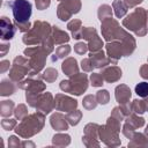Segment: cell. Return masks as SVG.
<instances>
[{
  "label": "cell",
  "instance_id": "1",
  "mask_svg": "<svg viewBox=\"0 0 148 148\" xmlns=\"http://www.w3.org/2000/svg\"><path fill=\"white\" fill-rule=\"evenodd\" d=\"M54 51V42L52 37H49L45 42L37 46H29L23 51V54L29 58L30 65V73L29 76L34 77L35 75L39 74L40 71L45 66L46 57L50 56Z\"/></svg>",
  "mask_w": 148,
  "mask_h": 148
},
{
  "label": "cell",
  "instance_id": "2",
  "mask_svg": "<svg viewBox=\"0 0 148 148\" xmlns=\"http://www.w3.org/2000/svg\"><path fill=\"white\" fill-rule=\"evenodd\" d=\"M6 5L12 9L13 16H14V23L16 28L25 34L30 30L31 24L29 22V18L32 14V6L28 0H14L8 1Z\"/></svg>",
  "mask_w": 148,
  "mask_h": 148
},
{
  "label": "cell",
  "instance_id": "3",
  "mask_svg": "<svg viewBox=\"0 0 148 148\" xmlns=\"http://www.w3.org/2000/svg\"><path fill=\"white\" fill-rule=\"evenodd\" d=\"M44 124H45V113L37 111L23 118L20 121V124L16 125L14 131L20 138L30 139L43 130Z\"/></svg>",
  "mask_w": 148,
  "mask_h": 148
},
{
  "label": "cell",
  "instance_id": "4",
  "mask_svg": "<svg viewBox=\"0 0 148 148\" xmlns=\"http://www.w3.org/2000/svg\"><path fill=\"white\" fill-rule=\"evenodd\" d=\"M123 27L132 31L134 35L142 37L148 32V16L147 10L142 7L135 8L132 13L126 15L123 20Z\"/></svg>",
  "mask_w": 148,
  "mask_h": 148
},
{
  "label": "cell",
  "instance_id": "5",
  "mask_svg": "<svg viewBox=\"0 0 148 148\" xmlns=\"http://www.w3.org/2000/svg\"><path fill=\"white\" fill-rule=\"evenodd\" d=\"M135 49H136V42L134 37H131L125 40L108 42L105 45L106 56L110 58L112 65H117L120 58L131 56L135 51Z\"/></svg>",
  "mask_w": 148,
  "mask_h": 148
},
{
  "label": "cell",
  "instance_id": "6",
  "mask_svg": "<svg viewBox=\"0 0 148 148\" xmlns=\"http://www.w3.org/2000/svg\"><path fill=\"white\" fill-rule=\"evenodd\" d=\"M51 34H52V25L46 21L37 20L34 22L30 30L23 35L22 42L28 46L39 45L43 42H45L49 37H51Z\"/></svg>",
  "mask_w": 148,
  "mask_h": 148
},
{
  "label": "cell",
  "instance_id": "7",
  "mask_svg": "<svg viewBox=\"0 0 148 148\" xmlns=\"http://www.w3.org/2000/svg\"><path fill=\"white\" fill-rule=\"evenodd\" d=\"M101 30H102V37L106 40V43L114 40H125L133 37L130 32H127L124 28L120 27L117 20L112 17L105 18L101 22Z\"/></svg>",
  "mask_w": 148,
  "mask_h": 148
},
{
  "label": "cell",
  "instance_id": "8",
  "mask_svg": "<svg viewBox=\"0 0 148 148\" xmlns=\"http://www.w3.org/2000/svg\"><path fill=\"white\" fill-rule=\"evenodd\" d=\"M89 86V80L87 74L83 73H76L72 76H68L67 80H62L59 83V88L64 92H68L71 95L80 96L82 95Z\"/></svg>",
  "mask_w": 148,
  "mask_h": 148
},
{
  "label": "cell",
  "instance_id": "9",
  "mask_svg": "<svg viewBox=\"0 0 148 148\" xmlns=\"http://www.w3.org/2000/svg\"><path fill=\"white\" fill-rule=\"evenodd\" d=\"M30 73V65H29V58L23 56H17L13 60V65L9 69V79L14 82L18 83L25 76H29Z\"/></svg>",
  "mask_w": 148,
  "mask_h": 148
},
{
  "label": "cell",
  "instance_id": "10",
  "mask_svg": "<svg viewBox=\"0 0 148 148\" xmlns=\"http://www.w3.org/2000/svg\"><path fill=\"white\" fill-rule=\"evenodd\" d=\"M81 7L82 3L80 0H60L57 7V16L60 21H68L80 12Z\"/></svg>",
  "mask_w": 148,
  "mask_h": 148
},
{
  "label": "cell",
  "instance_id": "11",
  "mask_svg": "<svg viewBox=\"0 0 148 148\" xmlns=\"http://www.w3.org/2000/svg\"><path fill=\"white\" fill-rule=\"evenodd\" d=\"M17 87L20 89L25 90V97L37 96V95L44 92V90L46 89V84L40 80V77L34 79L31 76H28V77L23 79L22 81H20L17 83Z\"/></svg>",
  "mask_w": 148,
  "mask_h": 148
},
{
  "label": "cell",
  "instance_id": "12",
  "mask_svg": "<svg viewBox=\"0 0 148 148\" xmlns=\"http://www.w3.org/2000/svg\"><path fill=\"white\" fill-rule=\"evenodd\" d=\"M131 96H132V91H131V89H130V87L127 84L121 83V84H118L116 87V89H114L116 101L119 104V106L123 109V111H124V113L126 116H128L132 112L131 103H130Z\"/></svg>",
  "mask_w": 148,
  "mask_h": 148
},
{
  "label": "cell",
  "instance_id": "13",
  "mask_svg": "<svg viewBox=\"0 0 148 148\" xmlns=\"http://www.w3.org/2000/svg\"><path fill=\"white\" fill-rule=\"evenodd\" d=\"M119 133L117 130L110 127L109 125H99L98 130V138L99 141L103 142L108 147H118L121 145L119 139Z\"/></svg>",
  "mask_w": 148,
  "mask_h": 148
},
{
  "label": "cell",
  "instance_id": "14",
  "mask_svg": "<svg viewBox=\"0 0 148 148\" xmlns=\"http://www.w3.org/2000/svg\"><path fill=\"white\" fill-rule=\"evenodd\" d=\"M98 130L99 125L96 123H89L84 126L83 130V136H82V143L87 148H92V147H99V138H98Z\"/></svg>",
  "mask_w": 148,
  "mask_h": 148
},
{
  "label": "cell",
  "instance_id": "15",
  "mask_svg": "<svg viewBox=\"0 0 148 148\" xmlns=\"http://www.w3.org/2000/svg\"><path fill=\"white\" fill-rule=\"evenodd\" d=\"M77 108V101L65 94H57L54 96V109L61 112H71Z\"/></svg>",
  "mask_w": 148,
  "mask_h": 148
},
{
  "label": "cell",
  "instance_id": "16",
  "mask_svg": "<svg viewBox=\"0 0 148 148\" xmlns=\"http://www.w3.org/2000/svg\"><path fill=\"white\" fill-rule=\"evenodd\" d=\"M35 109L45 114L51 113V111L54 109V97L52 96V94L49 91L39 94L36 101Z\"/></svg>",
  "mask_w": 148,
  "mask_h": 148
},
{
  "label": "cell",
  "instance_id": "17",
  "mask_svg": "<svg viewBox=\"0 0 148 148\" xmlns=\"http://www.w3.org/2000/svg\"><path fill=\"white\" fill-rule=\"evenodd\" d=\"M16 25L7 16H1L0 18V31L2 40H10L16 32Z\"/></svg>",
  "mask_w": 148,
  "mask_h": 148
},
{
  "label": "cell",
  "instance_id": "18",
  "mask_svg": "<svg viewBox=\"0 0 148 148\" xmlns=\"http://www.w3.org/2000/svg\"><path fill=\"white\" fill-rule=\"evenodd\" d=\"M101 74H102L104 81L108 82V83L117 82V81H119V80L121 79V76H123V72H121L120 67L114 66V65H113V66H110V65H109V66L102 68V69H101Z\"/></svg>",
  "mask_w": 148,
  "mask_h": 148
},
{
  "label": "cell",
  "instance_id": "19",
  "mask_svg": "<svg viewBox=\"0 0 148 148\" xmlns=\"http://www.w3.org/2000/svg\"><path fill=\"white\" fill-rule=\"evenodd\" d=\"M89 58L94 65L95 68L97 69H102L109 65H112L110 58L106 56V52H104L103 50L96 51V52H90L89 53Z\"/></svg>",
  "mask_w": 148,
  "mask_h": 148
},
{
  "label": "cell",
  "instance_id": "20",
  "mask_svg": "<svg viewBox=\"0 0 148 148\" xmlns=\"http://www.w3.org/2000/svg\"><path fill=\"white\" fill-rule=\"evenodd\" d=\"M50 124L52 126V128L57 132H62L68 130L69 124L66 119V116H64L61 112H54L51 114L50 117Z\"/></svg>",
  "mask_w": 148,
  "mask_h": 148
},
{
  "label": "cell",
  "instance_id": "21",
  "mask_svg": "<svg viewBox=\"0 0 148 148\" xmlns=\"http://www.w3.org/2000/svg\"><path fill=\"white\" fill-rule=\"evenodd\" d=\"M61 69L65 73V75L67 76H72L76 73H79V65L75 58L73 57H67L66 59H64L62 64H61Z\"/></svg>",
  "mask_w": 148,
  "mask_h": 148
},
{
  "label": "cell",
  "instance_id": "22",
  "mask_svg": "<svg viewBox=\"0 0 148 148\" xmlns=\"http://www.w3.org/2000/svg\"><path fill=\"white\" fill-rule=\"evenodd\" d=\"M51 37L53 38V42H54V44H57V45L67 44V43L69 42V39H71L69 35H68L66 31L61 30V29H60L59 27H57V25H53V27H52Z\"/></svg>",
  "mask_w": 148,
  "mask_h": 148
},
{
  "label": "cell",
  "instance_id": "23",
  "mask_svg": "<svg viewBox=\"0 0 148 148\" xmlns=\"http://www.w3.org/2000/svg\"><path fill=\"white\" fill-rule=\"evenodd\" d=\"M15 83L16 82L10 80L9 77L8 79H2L1 83H0V95L2 97H7V96L13 95L16 91V88H17V86Z\"/></svg>",
  "mask_w": 148,
  "mask_h": 148
},
{
  "label": "cell",
  "instance_id": "24",
  "mask_svg": "<svg viewBox=\"0 0 148 148\" xmlns=\"http://www.w3.org/2000/svg\"><path fill=\"white\" fill-rule=\"evenodd\" d=\"M128 147H148V136L145 133L135 132L130 139Z\"/></svg>",
  "mask_w": 148,
  "mask_h": 148
},
{
  "label": "cell",
  "instance_id": "25",
  "mask_svg": "<svg viewBox=\"0 0 148 148\" xmlns=\"http://www.w3.org/2000/svg\"><path fill=\"white\" fill-rule=\"evenodd\" d=\"M67 29L72 32V37L74 39L81 38V31H82V22L79 18H73L67 23Z\"/></svg>",
  "mask_w": 148,
  "mask_h": 148
},
{
  "label": "cell",
  "instance_id": "26",
  "mask_svg": "<svg viewBox=\"0 0 148 148\" xmlns=\"http://www.w3.org/2000/svg\"><path fill=\"white\" fill-rule=\"evenodd\" d=\"M15 104L12 99H3L0 102V116L2 118L10 117L14 113Z\"/></svg>",
  "mask_w": 148,
  "mask_h": 148
},
{
  "label": "cell",
  "instance_id": "27",
  "mask_svg": "<svg viewBox=\"0 0 148 148\" xmlns=\"http://www.w3.org/2000/svg\"><path fill=\"white\" fill-rule=\"evenodd\" d=\"M125 121H126L127 124H130L132 127H134L135 130L143 127V126H145V123H146L143 117H141L140 114L134 113V112H131L128 116H126Z\"/></svg>",
  "mask_w": 148,
  "mask_h": 148
},
{
  "label": "cell",
  "instance_id": "28",
  "mask_svg": "<svg viewBox=\"0 0 148 148\" xmlns=\"http://www.w3.org/2000/svg\"><path fill=\"white\" fill-rule=\"evenodd\" d=\"M71 143V135L67 133H57L52 136V145L56 147H66Z\"/></svg>",
  "mask_w": 148,
  "mask_h": 148
},
{
  "label": "cell",
  "instance_id": "29",
  "mask_svg": "<svg viewBox=\"0 0 148 148\" xmlns=\"http://www.w3.org/2000/svg\"><path fill=\"white\" fill-rule=\"evenodd\" d=\"M112 9H113V13H114V15H116L117 18H123L127 14L128 7L125 5L124 1H121V0H114L112 2Z\"/></svg>",
  "mask_w": 148,
  "mask_h": 148
},
{
  "label": "cell",
  "instance_id": "30",
  "mask_svg": "<svg viewBox=\"0 0 148 148\" xmlns=\"http://www.w3.org/2000/svg\"><path fill=\"white\" fill-rule=\"evenodd\" d=\"M71 46L68 45V44H61L60 46H58L57 49H56V52H54V54L51 57V60L54 62V61H57V60H59V59H65L69 53H71Z\"/></svg>",
  "mask_w": 148,
  "mask_h": 148
},
{
  "label": "cell",
  "instance_id": "31",
  "mask_svg": "<svg viewBox=\"0 0 148 148\" xmlns=\"http://www.w3.org/2000/svg\"><path fill=\"white\" fill-rule=\"evenodd\" d=\"M112 14H113V9L110 5L108 3H103L98 7L97 9V17L99 18V21L102 22L103 20L105 18H109V17H112Z\"/></svg>",
  "mask_w": 148,
  "mask_h": 148
},
{
  "label": "cell",
  "instance_id": "32",
  "mask_svg": "<svg viewBox=\"0 0 148 148\" xmlns=\"http://www.w3.org/2000/svg\"><path fill=\"white\" fill-rule=\"evenodd\" d=\"M39 77L43 79L47 83H52L58 79V71L53 67H49V68L44 69V72L39 75Z\"/></svg>",
  "mask_w": 148,
  "mask_h": 148
},
{
  "label": "cell",
  "instance_id": "33",
  "mask_svg": "<svg viewBox=\"0 0 148 148\" xmlns=\"http://www.w3.org/2000/svg\"><path fill=\"white\" fill-rule=\"evenodd\" d=\"M88 50L89 52H96V51H99L103 49L104 46V43H103V39L97 35L95 36L94 38H91L90 40H88Z\"/></svg>",
  "mask_w": 148,
  "mask_h": 148
},
{
  "label": "cell",
  "instance_id": "34",
  "mask_svg": "<svg viewBox=\"0 0 148 148\" xmlns=\"http://www.w3.org/2000/svg\"><path fill=\"white\" fill-rule=\"evenodd\" d=\"M66 119H67V121H68V124L71 126H76L80 123V120L82 119V112L80 110L75 109V110H73L71 112H67Z\"/></svg>",
  "mask_w": 148,
  "mask_h": 148
},
{
  "label": "cell",
  "instance_id": "35",
  "mask_svg": "<svg viewBox=\"0 0 148 148\" xmlns=\"http://www.w3.org/2000/svg\"><path fill=\"white\" fill-rule=\"evenodd\" d=\"M97 99H96V96L95 95H87L83 97V101H82V105L86 110H94L96 106H97Z\"/></svg>",
  "mask_w": 148,
  "mask_h": 148
},
{
  "label": "cell",
  "instance_id": "36",
  "mask_svg": "<svg viewBox=\"0 0 148 148\" xmlns=\"http://www.w3.org/2000/svg\"><path fill=\"white\" fill-rule=\"evenodd\" d=\"M131 109L132 112L138 113V114H142L146 112V106H145V102L143 98L142 99H133V102L131 103Z\"/></svg>",
  "mask_w": 148,
  "mask_h": 148
},
{
  "label": "cell",
  "instance_id": "37",
  "mask_svg": "<svg viewBox=\"0 0 148 148\" xmlns=\"http://www.w3.org/2000/svg\"><path fill=\"white\" fill-rule=\"evenodd\" d=\"M96 99H97V103L98 104H102V105H105L110 102V94L106 89H101L96 92Z\"/></svg>",
  "mask_w": 148,
  "mask_h": 148
},
{
  "label": "cell",
  "instance_id": "38",
  "mask_svg": "<svg viewBox=\"0 0 148 148\" xmlns=\"http://www.w3.org/2000/svg\"><path fill=\"white\" fill-rule=\"evenodd\" d=\"M95 36H97V30L95 28H92V27H82L81 38H83L88 42L91 38H94Z\"/></svg>",
  "mask_w": 148,
  "mask_h": 148
},
{
  "label": "cell",
  "instance_id": "39",
  "mask_svg": "<svg viewBox=\"0 0 148 148\" xmlns=\"http://www.w3.org/2000/svg\"><path fill=\"white\" fill-rule=\"evenodd\" d=\"M14 116H15V118L18 119V120H22L23 118H25V117L28 116V108H27V105L23 104V103L18 104V105L15 108V110H14Z\"/></svg>",
  "mask_w": 148,
  "mask_h": 148
},
{
  "label": "cell",
  "instance_id": "40",
  "mask_svg": "<svg viewBox=\"0 0 148 148\" xmlns=\"http://www.w3.org/2000/svg\"><path fill=\"white\" fill-rule=\"evenodd\" d=\"M134 90H135V92H136V95H138L139 97H141V98L147 97V96H148V82L143 81V82L138 83V84L135 86Z\"/></svg>",
  "mask_w": 148,
  "mask_h": 148
},
{
  "label": "cell",
  "instance_id": "41",
  "mask_svg": "<svg viewBox=\"0 0 148 148\" xmlns=\"http://www.w3.org/2000/svg\"><path fill=\"white\" fill-rule=\"evenodd\" d=\"M16 120H17L16 118H15V119L9 118V117L3 118V119L1 120V127H2L5 131H12V130H15V127H16V125H17Z\"/></svg>",
  "mask_w": 148,
  "mask_h": 148
},
{
  "label": "cell",
  "instance_id": "42",
  "mask_svg": "<svg viewBox=\"0 0 148 148\" xmlns=\"http://www.w3.org/2000/svg\"><path fill=\"white\" fill-rule=\"evenodd\" d=\"M89 80H90V84L92 87H102L103 82H104V79H103L101 73H92V74H90Z\"/></svg>",
  "mask_w": 148,
  "mask_h": 148
},
{
  "label": "cell",
  "instance_id": "43",
  "mask_svg": "<svg viewBox=\"0 0 148 148\" xmlns=\"http://www.w3.org/2000/svg\"><path fill=\"white\" fill-rule=\"evenodd\" d=\"M111 116L114 117V118H117V119L120 120V121L125 120V118H126V114L124 113L123 109H121L119 105H118V106H114V108L112 109V111H111Z\"/></svg>",
  "mask_w": 148,
  "mask_h": 148
},
{
  "label": "cell",
  "instance_id": "44",
  "mask_svg": "<svg viewBox=\"0 0 148 148\" xmlns=\"http://www.w3.org/2000/svg\"><path fill=\"white\" fill-rule=\"evenodd\" d=\"M88 51H89L88 50V44H86L83 42H79V43H76L74 45V52L77 53V54H80V56L87 53Z\"/></svg>",
  "mask_w": 148,
  "mask_h": 148
},
{
  "label": "cell",
  "instance_id": "45",
  "mask_svg": "<svg viewBox=\"0 0 148 148\" xmlns=\"http://www.w3.org/2000/svg\"><path fill=\"white\" fill-rule=\"evenodd\" d=\"M121 132H123V134H124L127 139H131V138L133 136V134L135 133V128H134V127H132L130 124H127V123L125 121V124L123 125Z\"/></svg>",
  "mask_w": 148,
  "mask_h": 148
},
{
  "label": "cell",
  "instance_id": "46",
  "mask_svg": "<svg viewBox=\"0 0 148 148\" xmlns=\"http://www.w3.org/2000/svg\"><path fill=\"white\" fill-rule=\"evenodd\" d=\"M81 68L83 72H92V69L95 68L90 58H84L81 60Z\"/></svg>",
  "mask_w": 148,
  "mask_h": 148
},
{
  "label": "cell",
  "instance_id": "47",
  "mask_svg": "<svg viewBox=\"0 0 148 148\" xmlns=\"http://www.w3.org/2000/svg\"><path fill=\"white\" fill-rule=\"evenodd\" d=\"M21 142L22 141H20L18 136H16V135H10L8 138V147H10V148H18V147H21Z\"/></svg>",
  "mask_w": 148,
  "mask_h": 148
},
{
  "label": "cell",
  "instance_id": "48",
  "mask_svg": "<svg viewBox=\"0 0 148 148\" xmlns=\"http://www.w3.org/2000/svg\"><path fill=\"white\" fill-rule=\"evenodd\" d=\"M35 5L38 10H44L50 7L51 0H35Z\"/></svg>",
  "mask_w": 148,
  "mask_h": 148
},
{
  "label": "cell",
  "instance_id": "49",
  "mask_svg": "<svg viewBox=\"0 0 148 148\" xmlns=\"http://www.w3.org/2000/svg\"><path fill=\"white\" fill-rule=\"evenodd\" d=\"M139 73H140V76H141L142 79H145V80L148 81V64L142 65V66L140 67Z\"/></svg>",
  "mask_w": 148,
  "mask_h": 148
},
{
  "label": "cell",
  "instance_id": "50",
  "mask_svg": "<svg viewBox=\"0 0 148 148\" xmlns=\"http://www.w3.org/2000/svg\"><path fill=\"white\" fill-rule=\"evenodd\" d=\"M9 67H10L9 60H6V59L1 60V62H0V73H5V72L9 71Z\"/></svg>",
  "mask_w": 148,
  "mask_h": 148
},
{
  "label": "cell",
  "instance_id": "51",
  "mask_svg": "<svg viewBox=\"0 0 148 148\" xmlns=\"http://www.w3.org/2000/svg\"><path fill=\"white\" fill-rule=\"evenodd\" d=\"M125 2V5L128 8H135L136 6H139L143 0H123Z\"/></svg>",
  "mask_w": 148,
  "mask_h": 148
},
{
  "label": "cell",
  "instance_id": "52",
  "mask_svg": "<svg viewBox=\"0 0 148 148\" xmlns=\"http://www.w3.org/2000/svg\"><path fill=\"white\" fill-rule=\"evenodd\" d=\"M9 49H10L9 43H2L0 45V57H5L7 54V52L9 51Z\"/></svg>",
  "mask_w": 148,
  "mask_h": 148
},
{
  "label": "cell",
  "instance_id": "53",
  "mask_svg": "<svg viewBox=\"0 0 148 148\" xmlns=\"http://www.w3.org/2000/svg\"><path fill=\"white\" fill-rule=\"evenodd\" d=\"M21 147H31L34 148L35 147V143L32 141H29L28 139H24L22 142H21Z\"/></svg>",
  "mask_w": 148,
  "mask_h": 148
},
{
  "label": "cell",
  "instance_id": "54",
  "mask_svg": "<svg viewBox=\"0 0 148 148\" xmlns=\"http://www.w3.org/2000/svg\"><path fill=\"white\" fill-rule=\"evenodd\" d=\"M143 102H145V106H146V112H148V96L143 98Z\"/></svg>",
  "mask_w": 148,
  "mask_h": 148
},
{
  "label": "cell",
  "instance_id": "55",
  "mask_svg": "<svg viewBox=\"0 0 148 148\" xmlns=\"http://www.w3.org/2000/svg\"><path fill=\"white\" fill-rule=\"evenodd\" d=\"M143 133H145V134H146V135H147V136H148V125H147V126H146V130H145V131H143Z\"/></svg>",
  "mask_w": 148,
  "mask_h": 148
},
{
  "label": "cell",
  "instance_id": "56",
  "mask_svg": "<svg viewBox=\"0 0 148 148\" xmlns=\"http://www.w3.org/2000/svg\"><path fill=\"white\" fill-rule=\"evenodd\" d=\"M147 16H148V10H147Z\"/></svg>",
  "mask_w": 148,
  "mask_h": 148
},
{
  "label": "cell",
  "instance_id": "57",
  "mask_svg": "<svg viewBox=\"0 0 148 148\" xmlns=\"http://www.w3.org/2000/svg\"><path fill=\"white\" fill-rule=\"evenodd\" d=\"M58 1H60V0H58Z\"/></svg>",
  "mask_w": 148,
  "mask_h": 148
}]
</instances>
